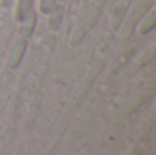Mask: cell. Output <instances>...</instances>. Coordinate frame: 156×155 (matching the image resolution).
Here are the masks:
<instances>
[{
  "label": "cell",
  "instance_id": "obj_1",
  "mask_svg": "<svg viewBox=\"0 0 156 155\" xmlns=\"http://www.w3.org/2000/svg\"><path fill=\"white\" fill-rule=\"evenodd\" d=\"M30 7H32V0H21L19 2V8H18V16L21 18V21L27 15L30 11Z\"/></svg>",
  "mask_w": 156,
  "mask_h": 155
},
{
  "label": "cell",
  "instance_id": "obj_2",
  "mask_svg": "<svg viewBox=\"0 0 156 155\" xmlns=\"http://www.w3.org/2000/svg\"><path fill=\"white\" fill-rule=\"evenodd\" d=\"M54 4H55V0H43L41 8H43L44 13H49V10L54 7Z\"/></svg>",
  "mask_w": 156,
  "mask_h": 155
}]
</instances>
